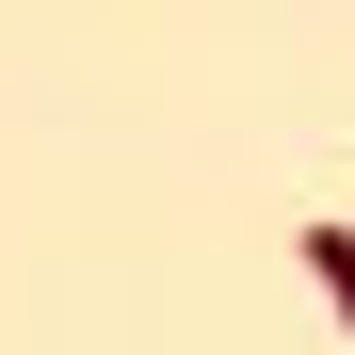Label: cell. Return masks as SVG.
<instances>
[{
    "instance_id": "6da1fadb",
    "label": "cell",
    "mask_w": 355,
    "mask_h": 355,
    "mask_svg": "<svg viewBox=\"0 0 355 355\" xmlns=\"http://www.w3.org/2000/svg\"><path fill=\"white\" fill-rule=\"evenodd\" d=\"M307 275H323V307L355 323V226H307Z\"/></svg>"
}]
</instances>
